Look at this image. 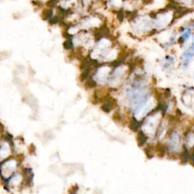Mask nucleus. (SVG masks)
Instances as JSON below:
<instances>
[{
	"label": "nucleus",
	"mask_w": 194,
	"mask_h": 194,
	"mask_svg": "<svg viewBox=\"0 0 194 194\" xmlns=\"http://www.w3.org/2000/svg\"><path fill=\"white\" fill-rule=\"evenodd\" d=\"M126 71H127V69L124 65H120L112 70L108 81H107L108 86L112 88H115L118 86L124 80Z\"/></svg>",
	"instance_id": "nucleus-1"
},
{
	"label": "nucleus",
	"mask_w": 194,
	"mask_h": 194,
	"mask_svg": "<svg viewBox=\"0 0 194 194\" xmlns=\"http://www.w3.org/2000/svg\"><path fill=\"white\" fill-rule=\"evenodd\" d=\"M111 72H112V70L109 66L102 65L101 66L100 65L98 68H96V71L93 75L91 76V77L96 83V84H102L108 81Z\"/></svg>",
	"instance_id": "nucleus-2"
},
{
	"label": "nucleus",
	"mask_w": 194,
	"mask_h": 194,
	"mask_svg": "<svg viewBox=\"0 0 194 194\" xmlns=\"http://www.w3.org/2000/svg\"><path fill=\"white\" fill-rule=\"evenodd\" d=\"M17 160L15 158H10L9 160H7L1 165L0 169V172L2 174V177H4L5 178H11L12 177V174L15 172L16 169L17 168Z\"/></svg>",
	"instance_id": "nucleus-3"
},
{
	"label": "nucleus",
	"mask_w": 194,
	"mask_h": 194,
	"mask_svg": "<svg viewBox=\"0 0 194 194\" xmlns=\"http://www.w3.org/2000/svg\"><path fill=\"white\" fill-rule=\"evenodd\" d=\"M153 24H154L153 21L148 19L147 17H141L134 21L133 28H134V30L139 33H144L148 30H150Z\"/></svg>",
	"instance_id": "nucleus-4"
},
{
	"label": "nucleus",
	"mask_w": 194,
	"mask_h": 194,
	"mask_svg": "<svg viewBox=\"0 0 194 194\" xmlns=\"http://www.w3.org/2000/svg\"><path fill=\"white\" fill-rule=\"evenodd\" d=\"M194 58V47L190 45L184 49L180 57L181 61V68L184 70H187L190 66V64Z\"/></svg>",
	"instance_id": "nucleus-5"
},
{
	"label": "nucleus",
	"mask_w": 194,
	"mask_h": 194,
	"mask_svg": "<svg viewBox=\"0 0 194 194\" xmlns=\"http://www.w3.org/2000/svg\"><path fill=\"white\" fill-rule=\"evenodd\" d=\"M158 120H159V115H152L151 117L147 118L145 121L144 125L143 128L145 132L148 134H153L155 131L158 126Z\"/></svg>",
	"instance_id": "nucleus-6"
},
{
	"label": "nucleus",
	"mask_w": 194,
	"mask_h": 194,
	"mask_svg": "<svg viewBox=\"0 0 194 194\" xmlns=\"http://www.w3.org/2000/svg\"><path fill=\"white\" fill-rule=\"evenodd\" d=\"M169 150L171 152H178L181 148V138L177 131L171 133L169 140Z\"/></svg>",
	"instance_id": "nucleus-7"
},
{
	"label": "nucleus",
	"mask_w": 194,
	"mask_h": 194,
	"mask_svg": "<svg viewBox=\"0 0 194 194\" xmlns=\"http://www.w3.org/2000/svg\"><path fill=\"white\" fill-rule=\"evenodd\" d=\"M174 64H175V59L172 55H167L160 62L161 68L165 71L170 70L174 66Z\"/></svg>",
	"instance_id": "nucleus-8"
},
{
	"label": "nucleus",
	"mask_w": 194,
	"mask_h": 194,
	"mask_svg": "<svg viewBox=\"0 0 194 194\" xmlns=\"http://www.w3.org/2000/svg\"><path fill=\"white\" fill-rule=\"evenodd\" d=\"M11 153V146L9 141L5 140L0 147V160H5L8 158Z\"/></svg>",
	"instance_id": "nucleus-9"
},
{
	"label": "nucleus",
	"mask_w": 194,
	"mask_h": 194,
	"mask_svg": "<svg viewBox=\"0 0 194 194\" xmlns=\"http://www.w3.org/2000/svg\"><path fill=\"white\" fill-rule=\"evenodd\" d=\"M192 34V31L191 28L189 27L187 28H183L180 32V41L181 43H185L190 38Z\"/></svg>",
	"instance_id": "nucleus-10"
},
{
	"label": "nucleus",
	"mask_w": 194,
	"mask_h": 194,
	"mask_svg": "<svg viewBox=\"0 0 194 194\" xmlns=\"http://www.w3.org/2000/svg\"><path fill=\"white\" fill-rule=\"evenodd\" d=\"M187 145L191 147L194 145V134L193 133H189L187 134Z\"/></svg>",
	"instance_id": "nucleus-11"
},
{
	"label": "nucleus",
	"mask_w": 194,
	"mask_h": 194,
	"mask_svg": "<svg viewBox=\"0 0 194 194\" xmlns=\"http://www.w3.org/2000/svg\"><path fill=\"white\" fill-rule=\"evenodd\" d=\"M180 2H182L183 4L187 5H190L192 4H193V2H194V0H180Z\"/></svg>",
	"instance_id": "nucleus-12"
},
{
	"label": "nucleus",
	"mask_w": 194,
	"mask_h": 194,
	"mask_svg": "<svg viewBox=\"0 0 194 194\" xmlns=\"http://www.w3.org/2000/svg\"><path fill=\"white\" fill-rule=\"evenodd\" d=\"M191 45L194 47V35L192 36V40H191Z\"/></svg>",
	"instance_id": "nucleus-13"
},
{
	"label": "nucleus",
	"mask_w": 194,
	"mask_h": 194,
	"mask_svg": "<svg viewBox=\"0 0 194 194\" xmlns=\"http://www.w3.org/2000/svg\"><path fill=\"white\" fill-rule=\"evenodd\" d=\"M0 141H1V132H0Z\"/></svg>",
	"instance_id": "nucleus-14"
},
{
	"label": "nucleus",
	"mask_w": 194,
	"mask_h": 194,
	"mask_svg": "<svg viewBox=\"0 0 194 194\" xmlns=\"http://www.w3.org/2000/svg\"><path fill=\"white\" fill-rule=\"evenodd\" d=\"M193 79H194V70H193Z\"/></svg>",
	"instance_id": "nucleus-15"
}]
</instances>
